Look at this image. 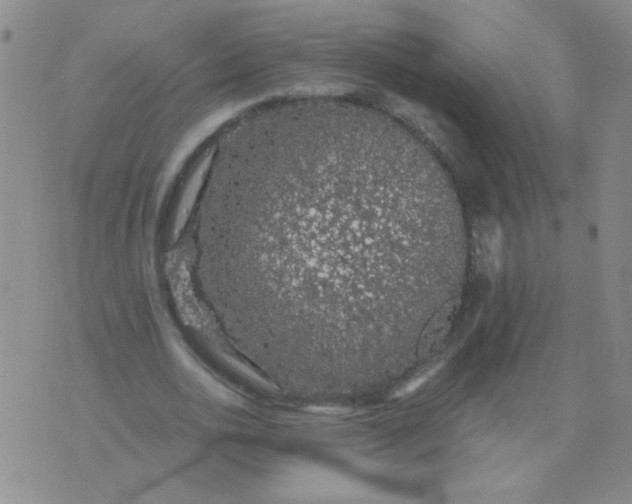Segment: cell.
Masks as SVG:
<instances>
[{
    "instance_id": "6da1fadb",
    "label": "cell",
    "mask_w": 632,
    "mask_h": 504,
    "mask_svg": "<svg viewBox=\"0 0 632 504\" xmlns=\"http://www.w3.org/2000/svg\"><path fill=\"white\" fill-rule=\"evenodd\" d=\"M368 148L315 134L234 162L209 216L205 260L235 310L308 343L361 341L409 249L382 209Z\"/></svg>"
},
{
    "instance_id": "7a4b0ae2",
    "label": "cell",
    "mask_w": 632,
    "mask_h": 504,
    "mask_svg": "<svg viewBox=\"0 0 632 504\" xmlns=\"http://www.w3.org/2000/svg\"><path fill=\"white\" fill-rule=\"evenodd\" d=\"M479 251L485 267L491 272L497 271L502 251V232L496 221L485 220L477 227Z\"/></svg>"
}]
</instances>
